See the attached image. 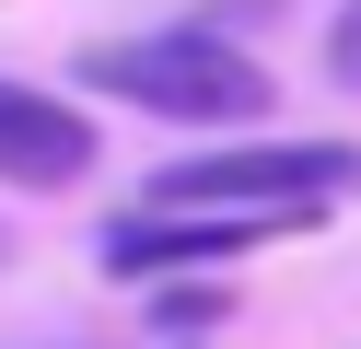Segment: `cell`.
<instances>
[{
  "label": "cell",
  "instance_id": "1",
  "mask_svg": "<svg viewBox=\"0 0 361 349\" xmlns=\"http://www.w3.org/2000/svg\"><path fill=\"white\" fill-rule=\"evenodd\" d=\"M71 70H82L94 93H117V105H140V116H175V128H245V116H268V105H280V70H268V59H245L221 23L105 35V47H82Z\"/></svg>",
  "mask_w": 361,
  "mask_h": 349
},
{
  "label": "cell",
  "instance_id": "2",
  "mask_svg": "<svg viewBox=\"0 0 361 349\" xmlns=\"http://www.w3.org/2000/svg\"><path fill=\"white\" fill-rule=\"evenodd\" d=\"M361 186V152L350 140H245V152H198V163H164L152 175V209H326Z\"/></svg>",
  "mask_w": 361,
  "mask_h": 349
},
{
  "label": "cell",
  "instance_id": "3",
  "mask_svg": "<svg viewBox=\"0 0 361 349\" xmlns=\"http://www.w3.org/2000/svg\"><path fill=\"white\" fill-rule=\"evenodd\" d=\"M303 233V209H128L105 233V268L117 279H175V268H221V256H257Z\"/></svg>",
  "mask_w": 361,
  "mask_h": 349
},
{
  "label": "cell",
  "instance_id": "4",
  "mask_svg": "<svg viewBox=\"0 0 361 349\" xmlns=\"http://www.w3.org/2000/svg\"><path fill=\"white\" fill-rule=\"evenodd\" d=\"M105 163V140H94V116L71 105V93H35V82H0V186H82Z\"/></svg>",
  "mask_w": 361,
  "mask_h": 349
},
{
  "label": "cell",
  "instance_id": "5",
  "mask_svg": "<svg viewBox=\"0 0 361 349\" xmlns=\"http://www.w3.org/2000/svg\"><path fill=\"white\" fill-rule=\"evenodd\" d=\"M221 314H233V291H221V279H164V291H152V326H164V338L221 326Z\"/></svg>",
  "mask_w": 361,
  "mask_h": 349
},
{
  "label": "cell",
  "instance_id": "6",
  "mask_svg": "<svg viewBox=\"0 0 361 349\" xmlns=\"http://www.w3.org/2000/svg\"><path fill=\"white\" fill-rule=\"evenodd\" d=\"M326 82H350V93H361V0L326 23Z\"/></svg>",
  "mask_w": 361,
  "mask_h": 349
}]
</instances>
